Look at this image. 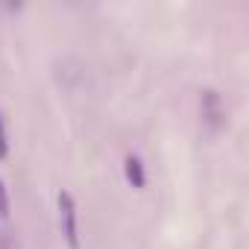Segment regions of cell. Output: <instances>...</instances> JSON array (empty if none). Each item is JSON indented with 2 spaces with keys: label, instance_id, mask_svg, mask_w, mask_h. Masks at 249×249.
I'll list each match as a JSON object with an SVG mask.
<instances>
[{
  "label": "cell",
  "instance_id": "cell-1",
  "mask_svg": "<svg viewBox=\"0 0 249 249\" xmlns=\"http://www.w3.org/2000/svg\"><path fill=\"white\" fill-rule=\"evenodd\" d=\"M199 117H202V126L211 132V135H220L229 123V114H226V106H223V97L217 88H202L199 91Z\"/></svg>",
  "mask_w": 249,
  "mask_h": 249
},
{
  "label": "cell",
  "instance_id": "cell-2",
  "mask_svg": "<svg viewBox=\"0 0 249 249\" xmlns=\"http://www.w3.org/2000/svg\"><path fill=\"white\" fill-rule=\"evenodd\" d=\"M59 226H62V237L68 243V249H82L79 240V208L71 191L59 194Z\"/></svg>",
  "mask_w": 249,
  "mask_h": 249
},
{
  "label": "cell",
  "instance_id": "cell-3",
  "mask_svg": "<svg viewBox=\"0 0 249 249\" xmlns=\"http://www.w3.org/2000/svg\"><path fill=\"white\" fill-rule=\"evenodd\" d=\"M123 173H126V182L135 191H144L147 188V167H144V161L135 153H129L126 159H123Z\"/></svg>",
  "mask_w": 249,
  "mask_h": 249
},
{
  "label": "cell",
  "instance_id": "cell-4",
  "mask_svg": "<svg viewBox=\"0 0 249 249\" xmlns=\"http://www.w3.org/2000/svg\"><path fill=\"white\" fill-rule=\"evenodd\" d=\"M9 214H12V199H9V188L3 176H0V220H9Z\"/></svg>",
  "mask_w": 249,
  "mask_h": 249
},
{
  "label": "cell",
  "instance_id": "cell-5",
  "mask_svg": "<svg viewBox=\"0 0 249 249\" xmlns=\"http://www.w3.org/2000/svg\"><path fill=\"white\" fill-rule=\"evenodd\" d=\"M9 159V132H6V117L0 111V161Z\"/></svg>",
  "mask_w": 249,
  "mask_h": 249
}]
</instances>
